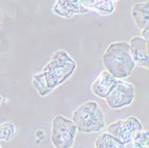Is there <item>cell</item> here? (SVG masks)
<instances>
[{"label":"cell","instance_id":"cell-3","mask_svg":"<svg viewBox=\"0 0 149 148\" xmlns=\"http://www.w3.org/2000/svg\"><path fill=\"white\" fill-rule=\"evenodd\" d=\"M72 122L79 131L99 132L104 126V115L97 102H87L74 111Z\"/></svg>","mask_w":149,"mask_h":148},{"label":"cell","instance_id":"cell-14","mask_svg":"<svg viewBox=\"0 0 149 148\" xmlns=\"http://www.w3.org/2000/svg\"><path fill=\"white\" fill-rule=\"evenodd\" d=\"M148 136H149L148 131H140L136 135L133 141L139 143V145L145 147H148Z\"/></svg>","mask_w":149,"mask_h":148},{"label":"cell","instance_id":"cell-5","mask_svg":"<svg viewBox=\"0 0 149 148\" xmlns=\"http://www.w3.org/2000/svg\"><path fill=\"white\" fill-rule=\"evenodd\" d=\"M142 129V124L134 116H130L127 120H117L107 128L108 133L125 145L132 142L137 134Z\"/></svg>","mask_w":149,"mask_h":148},{"label":"cell","instance_id":"cell-10","mask_svg":"<svg viewBox=\"0 0 149 148\" xmlns=\"http://www.w3.org/2000/svg\"><path fill=\"white\" fill-rule=\"evenodd\" d=\"M131 15L139 28L144 29L148 26L149 22V3H138L132 7Z\"/></svg>","mask_w":149,"mask_h":148},{"label":"cell","instance_id":"cell-7","mask_svg":"<svg viewBox=\"0 0 149 148\" xmlns=\"http://www.w3.org/2000/svg\"><path fill=\"white\" fill-rule=\"evenodd\" d=\"M130 47L135 64L148 69V40L135 37L130 40Z\"/></svg>","mask_w":149,"mask_h":148},{"label":"cell","instance_id":"cell-17","mask_svg":"<svg viewBox=\"0 0 149 148\" xmlns=\"http://www.w3.org/2000/svg\"><path fill=\"white\" fill-rule=\"evenodd\" d=\"M1 102H2V97L0 96V104H1Z\"/></svg>","mask_w":149,"mask_h":148},{"label":"cell","instance_id":"cell-16","mask_svg":"<svg viewBox=\"0 0 149 148\" xmlns=\"http://www.w3.org/2000/svg\"><path fill=\"white\" fill-rule=\"evenodd\" d=\"M148 31H149V27H146V28L143 29V31H142V36H143V38L146 39V40H148Z\"/></svg>","mask_w":149,"mask_h":148},{"label":"cell","instance_id":"cell-8","mask_svg":"<svg viewBox=\"0 0 149 148\" xmlns=\"http://www.w3.org/2000/svg\"><path fill=\"white\" fill-rule=\"evenodd\" d=\"M88 9L82 5V0H56L54 13L64 18H72L77 13H87Z\"/></svg>","mask_w":149,"mask_h":148},{"label":"cell","instance_id":"cell-9","mask_svg":"<svg viewBox=\"0 0 149 148\" xmlns=\"http://www.w3.org/2000/svg\"><path fill=\"white\" fill-rule=\"evenodd\" d=\"M117 79L113 77L107 71H103L92 84V91L100 98H105L114 86Z\"/></svg>","mask_w":149,"mask_h":148},{"label":"cell","instance_id":"cell-18","mask_svg":"<svg viewBox=\"0 0 149 148\" xmlns=\"http://www.w3.org/2000/svg\"><path fill=\"white\" fill-rule=\"evenodd\" d=\"M111 1H113V2H116V1H117V0H111Z\"/></svg>","mask_w":149,"mask_h":148},{"label":"cell","instance_id":"cell-2","mask_svg":"<svg viewBox=\"0 0 149 148\" xmlns=\"http://www.w3.org/2000/svg\"><path fill=\"white\" fill-rule=\"evenodd\" d=\"M106 71L117 79L130 77L135 68L130 45L126 42L111 44L103 56Z\"/></svg>","mask_w":149,"mask_h":148},{"label":"cell","instance_id":"cell-19","mask_svg":"<svg viewBox=\"0 0 149 148\" xmlns=\"http://www.w3.org/2000/svg\"><path fill=\"white\" fill-rule=\"evenodd\" d=\"M0 148H1V147H0Z\"/></svg>","mask_w":149,"mask_h":148},{"label":"cell","instance_id":"cell-1","mask_svg":"<svg viewBox=\"0 0 149 148\" xmlns=\"http://www.w3.org/2000/svg\"><path fill=\"white\" fill-rule=\"evenodd\" d=\"M76 69V63L64 50L53 54L50 62L41 73L32 77V83L38 94L45 97L65 82Z\"/></svg>","mask_w":149,"mask_h":148},{"label":"cell","instance_id":"cell-13","mask_svg":"<svg viewBox=\"0 0 149 148\" xmlns=\"http://www.w3.org/2000/svg\"><path fill=\"white\" fill-rule=\"evenodd\" d=\"M15 134V128L12 122H6L0 125V140L9 141Z\"/></svg>","mask_w":149,"mask_h":148},{"label":"cell","instance_id":"cell-11","mask_svg":"<svg viewBox=\"0 0 149 148\" xmlns=\"http://www.w3.org/2000/svg\"><path fill=\"white\" fill-rule=\"evenodd\" d=\"M82 5L88 9L100 12L102 15H110L115 7V3L111 0H82Z\"/></svg>","mask_w":149,"mask_h":148},{"label":"cell","instance_id":"cell-15","mask_svg":"<svg viewBox=\"0 0 149 148\" xmlns=\"http://www.w3.org/2000/svg\"><path fill=\"white\" fill-rule=\"evenodd\" d=\"M125 148H148V147H145L141 145H139V143L132 141L130 143H128L125 145Z\"/></svg>","mask_w":149,"mask_h":148},{"label":"cell","instance_id":"cell-4","mask_svg":"<svg viewBox=\"0 0 149 148\" xmlns=\"http://www.w3.org/2000/svg\"><path fill=\"white\" fill-rule=\"evenodd\" d=\"M77 130L72 120L58 115L53 120L51 141L56 148H71L74 144Z\"/></svg>","mask_w":149,"mask_h":148},{"label":"cell","instance_id":"cell-6","mask_svg":"<svg viewBox=\"0 0 149 148\" xmlns=\"http://www.w3.org/2000/svg\"><path fill=\"white\" fill-rule=\"evenodd\" d=\"M135 97V88L132 84L117 79L110 93L105 97L112 109H119L131 104Z\"/></svg>","mask_w":149,"mask_h":148},{"label":"cell","instance_id":"cell-12","mask_svg":"<svg viewBox=\"0 0 149 148\" xmlns=\"http://www.w3.org/2000/svg\"><path fill=\"white\" fill-rule=\"evenodd\" d=\"M96 148H125V144L109 133H104L95 143Z\"/></svg>","mask_w":149,"mask_h":148}]
</instances>
